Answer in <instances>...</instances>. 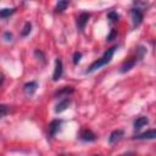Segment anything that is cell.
I'll return each instance as SVG.
<instances>
[{
	"mask_svg": "<svg viewBox=\"0 0 156 156\" xmlns=\"http://www.w3.org/2000/svg\"><path fill=\"white\" fill-rule=\"evenodd\" d=\"M37 89H38V83L37 82H27L23 85V91H24L26 96H33L34 93L37 91Z\"/></svg>",
	"mask_w": 156,
	"mask_h": 156,
	"instance_id": "8992f818",
	"label": "cell"
},
{
	"mask_svg": "<svg viewBox=\"0 0 156 156\" xmlns=\"http://www.w3.org/2000/svg\"><path fill=\"white\" fill-rule=\"evenodd\" d=\"M89 17H90V15L88 12H82L78 16V18H77V26H78V29L79 30H82V32L84 30V28H85V26H87V23L89 21Z\"/></svg>",
	"mask_w": 156,
	"mask_h": 156,
	"instance_id": "9c48e42d",
	"label": "cell"
},
{
	"mask_svg": "<svg viewBox=\"0 0 156 156\" xmlns=\"http://www.w3.org/2000/svg\"><path fill=\"white\" fill-rule=\"evenodd\" d=\"M82 52H79V51H76L74 54H73V63L74 65H78L79 62H80V60H82Z\"/></svg>",
	"mask_w": 156,
	"mask_h": 156,
	"instance_id": "d6986e66",
	"label": "cell"
},
{
	"mask_svg": "<svg viewBox=\"0 0 156 156\" xmlns=\"http://www.w3.org/2000/svg\"><path fill=\"white\" fill-rule=\"evenodd\" d=\"M116 37H117V30H116V29H111V32H110V34L107 35L106 40H107V41H112Z\"/></svg>",
	"mask_w": 156,
	"mask_h": 156,
	"instance_id": "44dd1931",
	"label": "cell"
},
{
	"mask_svg": "<svg viewBox=\"0 0 156 156\" xmlns=\"http://www.w3.org/2000/svg\"><path fill=\"white\" fill-rule=\"evenodd\" d=\"M136 61H138L136 57H130L127 61H124L123 65L119 68V73H127L128 71H130L132 68H134V66L136 65Z\"/></svg>",
	"mask_w": 156,
	"mask_h": 156,
	"instance_id": "5b68a950",
	"label": "cell"
},
{
	"mask_svg": "<svg viewBox=\"0 0 156 156\" xmlns=\"http://www.w3.org/2000/svg\"><path fill=\"white\" fill-rule=\"evenodd\" d=\"M0 111H1V113H0L1 118H2V117H5V116L7 115V111H9V106H7V105H5V104L0 105Z\"/></svg>",
	"mask_w": 156,
	"mask_h": 156,
	"instance_id": "ffe728a7",
	"label": "cell"
},
{
	"mask_svg": "<svg viewBox=\"0 0 156 156\" xmlns=\"http://www.w3.org/2000/svg\"><path fill=\"white\" fill-rule=\"evenodd\" d=\"M107 18L110 20V22H117L118 21V18H119V16H118V13L117 12H115V11H110L108 13H107Z\"/></svg>",
	"mask_w": 156,
	"mask_h": 156,
	"instance_id": "ac0fdd59",
	"label": "cell"
},
{
	"mask_svg": "<svg viewBox=\"0 0 156 156\" xmlns=\"http://www.w3.org/2000/svg\"><path fill=\"white\" fill-rule=\"evenodd\" d=\"M149 123V118L147 117H145V116H140V117H138L135 121H134V129L135 130H139V129H141L144 126H146Z\"/></svg>",
	"mask_w": 156,
	"mask_h": 156,
	"instance_id": "8fae6325",
	"label": "cell"
},
{
	"mask_svg": "<svg viewBox=\"0 0 156 156\" xmlns=\"http://www.w3.org/2000/svg\"><path fill=\"white\" fill-rule=\"evenodd\" d=\"M2 38H4V40H5V41H11V40H12V38H13V35H12V33H11V32H5V33H4V35H2Z\"/></svg>",
	"mask_w": 156,
	"mask_h": 156,
	"instance_id": "7402d4cb",
	"label": "cell"
},
{
	"mask_svg": "<svg viewBox=\"0 0 156 156\" xmlns=\"http://www.w3.org/2000/svg\"><path fill=\"white\" fill-rule=\"evenodd\" d=\"M146 52H147V49L144 45H138L136 46V58L138 60H141L145 56Z\"/></svg>",
	"mask_w": 156,
	"mask_h": 156,
	"instance_id": "9a60e30c",
	"label": "cell"
},
{
	"mask_svg": "<svg viewBox=\"0 0 156 156\" xmlns=\"http://www.w3.org/2000/svg\"><path fill=\"white\" fill-rule=\"evenodd\" d=\"M79 138H80V140L87 141V143H91V141H95V140H96V135H95V133H94L93 130L88 129V128H84V129L80 130V133H79Z\"/></svg>",
	"mask_w": 156,
	"mask_h": 156,
	"instance_id": "3957f363",
	"label": "cell"
},
{
	"mask_svg": "<svg viewBox=\"0 0 156 156\" xmlns=\"http://www.w3.org/2000/svg\"><path fill=\"white\" fill-rule=\"evenodd\" d=\"M68 6V0H58L56 7H55V11L56 12H63Z\"/></svg>",
	"mask_w": 156,
	"mask_h": 156,
	"instance_id": "5bb4252c",
	"label": "cell"
},
{
	"mask_svg": "<svg viewBox=\"0 0 156 156\" xmlns=\"http://www.w3.org/2000/svg\"><path fill=\"white\" fill-rule=\"evenodd\" d=\"M130 17H132V22H133V27H138L141 24L143 18H144V13L141 11V9L139 7H133L130 10Z\"/></svg>",
	"mask_w": 156,
	"mask_h": 156,
	"instance_id": "7a4b0ae2",
	"label": "cell"
},
{
	"mask_svg": "<svg viewBox=\"0 0 156 156\" xmlns=\"http://www.w3.org/2000/svg\"><path fill=\"white\" fill-rule=\"evenodd\" d=\"M74 93V89H73V87H63L62 89H60V90H57L56 93H55V96L57 98V96H68V95H71V94H73Z\"/></svg>",
	"mask_w": 156,
	"mask_h": 156,
	"instance_id": "4fadbf2b",
	"label": "cell"
},
{
	"mask_svg": "<svg viewBox=\"0 0 156 156\" xmlns=\"http://www.w3.org/2000/svg\"><path fill=\"white\" fill-rule=\"evenodd\" d=\"M116 49H117V46H112V48L107 49V50L104 52V55H102L100 58H98L96 61H94V62H93V63L89 66V68L85 71V73H93V72H95L96 69L101 68L102 66L107 65V63H108V62L112 60V57H113V54H115Z\"/></svg>",
	"mask_w": 156,
	"mask_h": 156,
	"instance_id": "6da1fadb",
	"label": "cell"
},
{
	"mask_svg": "<svg viewBox=\"0 0 156 156\" xmlns=\"http://www.w3.org/2000/svg\"><path fill=\"white\" fill-rule=\"evenodd\" d=\"M30 30H32V23H30V22H26L24 26H23V28H22V30H21V37H27V35H29Z\"/></svg>",
	"mask_w": 156,
	"mask_h": 156,
	"instance_id": "2e32d148",
	"label": "cell"
},
{
	"mask_svg": "<svg viewBox=\"0 0 156 156\" xmlns=\"http://www.w3.org/2000/svg\"><path fill=\"white\" fill-rule=\"evenodd\" d=\"M69 104H71V99H69L68 96H65V99H62L61 101H58V104L55 106V112H56V113L63 112V111L69 106Z\"/></svg>",
	"mask_w": 156,
	"mask_h": 156,
	"instance_id": "30bf717a",
	"label": "cell"
},
{
	"mask_svg": "<svg viewBox=\"0 0 156 156\" xmlns=\"http://www.w3.org/2000/svg\"><path fill=\"white\" fill-rule=\"evenodd\" d=\"M123 136H124V132H123L122 129H116V130L111 132V134H110V136H108V143H110L111 145L117 144Z\"/></svg>",
	"mask_w": 156,
	"mask_h": 156,
	"instance_id": "52a82bcc",
	"label": "cell"
},
{
	"mask_svg": "<svg viewBox=\"0 0 156 156\" xmlns=\"http://www.w3.org/2000/svg\"><path fill=\"white\" fill-rule=\"evenodd\" d=\"M15 9H2L1 11H0V17L1 18H7V17H10L11 15H13L15 13Z\"/></svg>",
	"mask_w": 156,
	"mask_h": 156,
	"instance_id": "e0dca14e",
	"label": "cell"
},
{
	"mask_svg": "<svg viewBox=\"0 0 156 156\" xmlns=\"http://www.w3.org/2000/svg\"><path fill=\"white\" fill-rule=\"evenodd\" d=\"M62 73H63L62 61H61V58L57 57L56 61H55V69H54V74H52V80L54 82H57L62 77Z\"/></svg>",
	"mask_w": 156,
	"mask_h": 156,
	"instance_id": "277c9868",
	"label": "cell"
},
{
	"mask_svg": "<svg viewBox=\"0 0 156 156\" xmlns=\"http://www.w3.org/2000/svg\"><path fill=\"white\" fill-rule=\"evenodd\" d=\"M134 139H138V140H154V139H156V129H150V130H146L144 133H140V134L135 135Z\"/></svg>",
	"mask_w": 156,
	"mask_h": 156,
	"instance_id": "ba28073f",
	"label": "cell"
},
{
	"mask_svg": "<svg viewBox=\"0 0 156 156\" xmlns=\"http://www.w3.org/2000/svg\"><path fill=\"white\" fill-rule=\"evenodd\" d=\"M60 126H61V121H60V119H54V121L49 124V135H50V136H54V135L58 132Z\"/></svg>",
	"mask_w": 156,
	"mask_h": 156,
	"instance_id": "7c38bea8",
	"label": "cell"
}]
</instances>
